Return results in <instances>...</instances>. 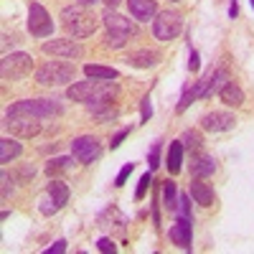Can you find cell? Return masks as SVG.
Listing matches in <instances>:
<instances>
[{"mask_svg":"<svg viewBox=\"0 0 254 254\" xmlns=\"http://www.w3.org/2000/svg\"><path fill=\"white\" fill-rule=\"evenodd\" d=\"M158 59H160L158 51L145 49V51L130 54V56H127V64H130V66H135V69H150V66H155V64H158Z\"/></svg>","mask_w":254,"mask_h":254,"instance_id":"e0dca14e","label":"cell"},{"mask_svg":"<svg viewBox=\"0 0 254 254\" xmlns=\"http://www.w3.org/2000/svg\"><path fill=\"white\" fill-rule=\"evenodd\" d=\"M229 84V74L224 71V69H219V71H214V79H211V89H208V97L214 94V92H221L224 87Z\"/></svg>","mask_w":254,"mask_h":254,"instance_id":"484cf974","label":"cell"},{"mask_svg":"<svg viewBox=\"0 0 254 254\" xmlns=\"http://www.w3.org/2000/svg\"><path fill=\"white\" fill-rule=\"evenodd\" d=\"M132 171H135V163H127V165L122 168V171L117 173V178H115V186H117V188H120V186H125V183H127V178H130V173H132Z\"/></svg>","mask_w":254,"mask_h":254,"instance_id":"83f0119b","label":"cell"},{"mask_svg":"<svg viewBox=\"0 0 254 254\" xmlns=\"http://www.w3.org/2000/svg\"><path fill=\"white\" fill-rule=\"evenodd\" d=\"M104 26H107V33H115V36H130V33H135V26H132V20H127V18H122L120 13H112V10H107L104 13Z\"/></svg>","mask_w":254,"mask_h":254,"instance_id":"7c38bea8","label":"cell"},{"mask_svg":"<svg viewBox=\"0 0 254 254\" xmlns=\"http://www.w3.org/2000/svg\"><path fill=\"white\" fill-rule=\"evenodd\" d=\"M125 41H127L125 36H115V33H107V46H110V49H122V46H125Z\"/></svg>","mask_w":254,"mask_h":254,"instance_id":"f546056e","label":"cell"},{"mask_svg":"<svg viewBox=\"0 0 254 254\" xmlns=\"http://www.w3.org/2000/svg\"><path fill=\"white\" fill-rule=\"evenodd\" d=\"M163 196H165V208H176L178 203H176V183H165V188H163Z\"/></svg>","mask_w":254,"mask_h":254,"instance_id":"4316f807","label":"cell"},{"mask_svg":"<svg viewBox=\"0 0 254 254\" xmlns=\"http://www.w3.org/2000/svg\"><path fill=\"white\" fill-rule=\"evenodd\" d=\"M237 13H239V8H237V0H231V8H229V15H231V18H237Z\"/></svg>","mask_w":254,"mask_h":254,"instance_id":"f35d334b","label":"cell"},{"mask_svg":"<svg viewBox=\"0 0 254 254\" xmlns=\"http://www.w3.org/2000/svg\"><path fill=\"white\" fill-rule=\"evenodd\" d=\"M183 31V15L176 10H160L153 18V33L158 41H173Z\"/></svg>","mask_w":254,"mask_h":254,"instance_id":"5b68a950","label":"cell"},{"mask_svg":"<svg viewBox=\"0 0 254 254\" xmlns=\"http://www.w3.org/2000/svg\"><path fill=\"white\" fill-rule=\"evenodd\" d=\"M132 18L137 20H153V15H158V3L155 0H127Z\"/></svg>","mask_w":254,"mask_h":254,"instance_id":"9a60e30c","label":"cell"},{"mask_svg":"<svg viewBox=\"0 0 254 254\" xmlns=\"http://www.w3.org/2000/svg\"><path fill=\"white\" fill-rule=\"evenodd\" d=\"M20 153H23L20 142H15V140H10V137L0 140V163H10V160H15Z\"/></svg>","mask_w":254,"mask_h":254,"instance_id":"7402d4cb","label":"cell"},{"mask_svg":"<svg viewBox=\"0 0 254 254\" xmlns=\"http://www.w3.org/2000/svg\"><path fill=\"white\" fill-rule=\"evenodd\" d=\"M147 165H150L153 171H155V168L160 165V145H153V150H150V158H147Z\"/></svg>","mask_w":254,"mask_h":254,"instance_id":"4dcf8cb0","label":"cell"},{"mask_svg":"<svg viewBox=\"0 0 254 254\" xmlns=\"http://www.w3.org/2000/svg\"><path fill=\"white\" fill-rule=\"evenodd\" d=\"M234 125H237V120H234V115H229V112H206L201 117V127L206 132H226Z\"/></svg>","mask_w":254,"mask_h":254,"instance_id":"8fae6325","label":"cell"},{"mask_svg":"<svg viewBox=\"0 0 254 254\" xmlns=\"http://www.w3.org/2000/svg\"><path fill=\"white\" fill-rule=\"evenodd\" d=\"M69 168H71V158H54V160L46 163V173L49 176H59L64 171H69Z\"/></svg>","mask_w":254,"mask_h":254,"instance_id":"d4e9b609","label":"cell"},{"mask_svg":"<svg viewBox=\"0 0 254 254\" xmlns=\"http://www.w3.org/2000/svg\"><path fill=\"white\" fill-rule=\"evenodd\" d=\"M66 97L84 104H97V102H110L117 97V84L107 79H92V81H76L66 89Z\"/></svg>","mask_w":254,"mask_h":254,"instance_id":"6da1fadb","label":"cell"},{"mask_svg":"<svg viewBox=\"0 0 254 254\" xmlns=\"http://www.w3.org/2000/svg\"><path fill=\"white\" fill-rule=\"evenodd\" d=\"M33 69V59L31 54H10L5 56L3 61H0V76H3L5 81H18V79H23L28 76Z\"/></svg>","mask_w":254,"mask_h":254,"instance_id":"8992f818","label":"cell"},{"mask_svg":"<svg viewBox=\"0 0 254 254\" xmlns=\"http://www.w3.org/2000/svg\"><path fill=\"white\" fill-rule=\"evenodd\" d=\"M28 31L36 38H46L54 31L51 15L46 13V8L41 5V3H31V8H28Z\"/></svg>","mask_w":254,"mask_h":254,"instance_id":"ba28073f","label":"cell"},{"mask_svg":"<svg viewBox=\"0 0 254 254\" xmlns=\"http://www.w3.org/2000/svg\"><path fill=\"white\" fill-rule=\"evenodd\" d=\"M214 171H216V163H214V158H211V155H206V153L193 155L190 173H193L196 178H208V176H214Z\"/></svg>","mask_w":254,"mask_h":254,"instance_id":"2e32d148","label":"cell"},{"mask_svg":"<svg viewBox=\"0 0 254 254\" xmlns=\"http://www.w3.org/2000/svg\"><path fill=\"white\" fill-rule=\"evenodd\" d=\"M181 214L190 216V196H181Z\"/></svg>","mask_w":254,"mask_h":254,"instance_id":"d590c367","label":"cell"},{"mask_svg":"<svg viewBox=\"0 0 254 254\" xmlns=\"http://www.w3.org/2000/svg\"><path fill=\"white\" fill-rule=\"evenodd\" d=\"M97 0H79V5H94Z\"/></svg>","mask_w":254,"mask_h":254,"instance_id":"60d3db41","label":"cell"},{"mask_svg":"<svg viewBox=\"0 0 254 254\" xmlns=\"http://www.w3.org/2000/svg\"><path fill=\"white\" fill-rule=\"evenodd\" d=\"M76 76V66L69 61H46L44 66L36 69V81L44 84V87H61V84H69Z\"/></svg>","mask_w":254,"mask_h":254,"instance_id":"277c9868","label":"cell"},{"mask_svg":"<svg viewBox=\"0 0 254 254\" xmlns=\"http://www.w3.org/2000/svg\"><path fill=\"white\" fill-rule=\"evenodd\" d=\"M61 20H64V28H66L71 36H76V38H87V36H92L97 31V15L87 5L64 8Z\"/></svg>","mask_w":254,"mask_h":254,"instance_id":"7a4b0ae2","label":"cell"},{"mask_svg":"<svg viewBox=\"0 0 254 254\" xmlns=\"http://www.w3.org/2000/svg\"><path fill=\"white\" fill-rule=\"evenodd\" d=\"M150 115H153V110H150V97H142V122L150 120Z\"/></svg>","mask_w":254,"mask_h":254,"instance_id":"e575fe53","label":"cell"},{"mask_svg":"<svg viewBox=\"0 0 254 254\" xmlns=\"http://www.w3.org/2000/svg\"><path fill=\"white\" fill-rule=\"evenodd\" d=\"M64 252H66V242H64V239H59L54 247L46 249V254H64Z\"/></svg>","mask_w":254,"mask_h":254,"instance_id":"836d02e7","label":"cell"},{"mask_svg":"<svg viewBox=\"0 0 254 254\" xmlns=\"http://www.w3.org/2000/svg\"><path fill=\"white\" fill-rule=\"evenodd\" d=\"M102 3H104V5H110V8H117V5H120V0H102Z\"/></svg>","mask_w":254,"mask_h":254,"instance_id":"ab89813d","label":"cell"},{"mask_svg":"<svg viewBox=\"0 0 254 254\" xmlns=\"http://www.w3.org/2000/svg\"><path fill=\"white\" fill-rule=\"evenodd\" d=\"M181 142H183L186 150H190V153H201V147H203V137L196 130H186L181 135Z\"/></svg>","mask_w":254,"mask_h":254,"instance_id":"cb8c5ba5","label":"cell"},{"mask_svg":"<svg viewBox=\"0 0 254 254\" xmlns=\"http://www.w3.org/2000/svg\"><path fill=\"white\" fill-rule=\"evenodd\" d=\"M41 49H44V54H49V56H61V59H81L84 56V49L76 44V41H69V38L46 41Z\"/></svg>","mask_w":254,"mask_h":254,"instance_id":"9c48e42d","label":"cell"},{"mask_svg":"<svg viewBox=\"0 0 254 254\" xmlns=\"http://www.w3.org/2000/svg\"><path fill=\"white\" fill-rule=\"evenodd\" d=\"M183 142L181 140H176V142H171V150H168V171H171L173 176L176 173H181V165H183Z\"/></svg>","mask_w":254,"mask_h":254,"instance_id":"ffe728a7","label":"cell"},{"mask_svg":"<svg viewBox=\"0 0 254 254\" xmlns=\"http://www.w3.org/2000/svg\"><path fill=\"white\" fill-rule=\"evenodd\" d=\"M171 239L181 249H190V216H183V214L178 216V221L171 229Z\"/></svg>","mask_w":254,"mask_h":254,"instance_id":"4fadbf2b","label":"cell"},{"mask_svg":"<svg viewBox=\"0 0 254 254\" xmlns=\"http://www.w3.org/2000/svg\"><path fill=\"white\" fill-rule=\"evenodd\" d=\"M46 190H49V198H51V203H56V208L66 206V201H69V186L64 183V181H51Z\"/></svg>","mask_w":254,"mask_h":254,"instance_id":"d6986e66","label":"cell"},{"mask_svg":"<svg viewBox=\"0 0 254 254\" xmlns=\"http://www.w3.org/2000/svg\"><path fill=\"white\" fill-rule=\"evenodd\" d=\"M0 181H3V198H8V193H10V176L3 171V176H0Z\"/></svg>","mask_w":254,"mask_h":254,"instance_id":"8d00e7d4","label":"cell"},{"mask_svg":"<svg viewBox=\"0 0 254 254\" xmlns=\"http://www.w3.org/2000/svg\"><path fill=\"white\" fill-rule=\"evenodd\" d=\"M5 127L15 137H23V140L26 137H36L41 132V117L31 115L28 110L20 107V102H15L13 107L8 110V115H5Z\"/></svg>","mask_w":254,"mask_h":254,"instance_id":"3957f363","label":"cell"},{"mask_svg":"<svg viewBox=\"0 0 254 254\" xmlns=\"http://www.w3.org/2000/svg\"><path fill=\"white\" fill-rule=\"evenodd\" d=\"M198 66H201V61H198V54H196V51H190V59H188V69H190V71H196Z\"/></svg>","mask_w":254,"mask_h":254,"instance_id":"74e56055","label":"cell"},{"mask_svg":"<svg viewBox=\"0 0 254 254\" xmlns=\"http://www.w3.org/2000/svg\"><path fill=\"white\" fill-rule=\"evenodd\" d=\"M112 102H115V99L89 104V110H92V115H94L97 120H102V122H110V120H115V117L120 115V110H117V107H112Z\"/></svg>","mask_w":254,"mask_h":254,"instance_id":"44dd1931","label":"cell"},{"mask_svg":"<svg viewBox=\"0 0 254 254\" xmlns=\"http://www.w3.org/2000/svg\"><path fill=\"white\" fill-rule=\"evenodd\" d=\"M147 188H150V173H145V176L140 178V183H137V190H135V198H145Z\"/></svg>","mask_w":254,"mask_h":254,"instance_id":"f1b7e54d","label":"cell"},{"mask_svg":"<svg viewBox=\"0 0 254 254\" xmlns=\"http://www.w3.org/2000/svg\"><path fill=\"white\" fill-rule=\"evenodd\" d=\"M249 3H252V8H254V0H249Z\"/></svg>","mask_w":254,"mask_h":254,"instance_id":"b9f144b4","label":"cell"},{"mask_svg":"<svg viewBox=\"0 0 254 254\" xmlns=\"http://www.w3.org/2000/svg\"><path fill=\"white\" fill-rule=\"evenodd\" d=\"M20 107L28 110L36 117H41V120H44V117H56V115L64 112V107L56 99H23V102H20Z\"/></svg>","mask_w":254,"mask_h":254,"instance_id":"30bf717a","label":"cell"},{"mask_svg":"<svg viewBox=\"0 0 254 254\" xmlns=\"http://www.w3.org/2000/svg\"><path fill=\"white\" fill-rule=\"evenodd\" d=\"M190 196H193V201H196L198 206H203V208L214 206V201H216L214 188H211L208 183H203L201 178H196L193 183H190Z\"/></svg>","mask_w":254,"mask_h":254,"instance_id":"5bb4252c","label":"cell"},{"mask_svg":"<svg viewBox=\"0 0 254 254\" xmlns=\"http://www.w3.org/2000/svg\"><path fill=\"white\" fill-rule=\"evenodd\" d=\"M219 97H221L224 104H229V107H242V104H244V92H242L239 84H234V81H229L226 87L219 92Z\"/></svg>","mask_w":254,"mask_h":254,"instance_id":"ac0fdd59","label":"cell"},{"mask_svg":"<svg viewBox=\"0 0 254 254\" xmlns=\"http://www.w3.org/2000/svg\"><path fill=\"white\" fill-rule=\"evenodd\" d=\"M97 247H99V252H104V254H110V252H115L117 247H115V242L112 239H107V237H102L99 242H97Z\"/></svg>","mask_w":254,"mask_h":254,"instance_id":"1f68e13d","label":"cell"},{"mask_svg":"<svg viewBox=\"0 0 254 254\" xmlns=\"http://www.w3.org/2000/svg\"><path fill=\"white\" fill-rule=\"evenodd\" d=\"M71 155L74 160H79L81 165H92L99 155H102V145L94 135H79L71 142Z\"/></svg>","mask_w":254,"mask_h":254,"instance_id":"52a82bcc","label":"cell"},{"mask_svg":"<svg viewBox=\"0 0 254 254\" xmlns=\"http://www.w3.org/2000/svg\"><path fill=\"white\" fill-rule=\"evenodd\" d=\"M84 74H87L89 79H107V81H112V79H117V76H120V71H117V69H110V66H97V64H87V66H84Z\"/></svg>","mask_w":254,"mask_h":254,"instance_id":"603a6c76","label":"cell"},{"mask_svg":"<svg viewBox=\"0 0 254 254\" xmlns=\"http://www.w3.org/2000/svg\"><path fill=\"white\" fill-rule=\"evenodd\" d=\"M127 135H130V127H125V130H120V132H117V135L112 137V142H110V145H112V150H115V147H120V145H122V140H125Z\"/></svg>","mask_w":254,"mask_h":254,"instance_id":"d6a6232c","label":"cell"}]
</instances>
